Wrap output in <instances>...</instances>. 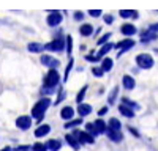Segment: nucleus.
I'll return each mask as SVG.
<instances>
[{
	"label": "nucleus",
	"mask_w": 158,
	"mask_h": 151,
	"mask_svg": "<svg viewBox=\"0 0 158 151\" xmlns=\"http://www.w3.org/2000/svg\"><path fill=\"white\" fill-rule=\"evenodd\" d=\"M60 82V74L57 72V69H49V72L46 74L44 77V82H43V88H41V93L43 95H52L56 93V87L59 85Z\"/></svg>",
	"instance_id": "1"
},
{
	"label": "nucleus",
	"mask_w": 158,
	"mask_h": 151,
	"mask_svg": "<svg viewBox=\"0 0 158 151\" xmlns=\"http://www.w3.org/2000/svg\"><path fill=\"white\" fill-rule=\"evenodd\" d=\"M51 104H52V103H51V99H49V98L40 99L38 103L33 106V109H32V117L36 118L38 121H41V120L44 118V113H46V110L49 109Z\"/></svg>",
	"instance_id": "2"
},
{
	"label": "nucleus",
	"mask_w": 158,
	"mask_h": 151,
	"mask_svg": "<svg viewBox=\"0 0 158 151\" xmlns=\"http://www.w3.org/2000/svg\"><path fill=\"white\" fill-rule=\"evenodd\" d=\"M136 63H138V66L142 68V69H150L153 66V58L149 54H139L136 57Z\"/></svg>",
	"instance_id": "3"
},
{
	"label": "nucleus",
	"mask_w": 158,
	"mask_h": 151,
	"mask_svg": "<svg viewBox=\"0 0 158 151\" xmlns=\"http://www.w3.org/2000/svg\"><path fill=\"white\" fill-rule=\"evenodd\" d=\"M135 46V41L131 40V38H128V40H123V41H118L117 44H114V47L118 50V54H117V57H122L128 49H131Z\"/></svg>",
	"instance_id": "4"
},
{
	"label": "nucleus",
	"mask_w": 158,
	"mask_h": 151,
	"mask_svg": "<svg viewBox=\"0 0 158 151\" xmlns=\"http://www.w3.org/2000/svg\"><path fill=\"white\" fill-rule=\"evenodd\" d=\"M44 49L52 50V52H62V50L65 49V40H63V38H56L54 41L48 43L44 46Z\"/></svg>",
	"instance_id": "5"
},
{
	"label": "nucleus",
	"mask_w": 158,
	"mask_h": 151,
	"mask_svg": "<svg viewBox=\"0 0 158 151\" xmlns=\"http://www.w3.org/2000/svg\"><path fill=\"white\" fill-rule=\"evenodd\" d=\"M73 135L77 138L81 143H94L95 142V138H94V135L92 134H89L87 131L84 132V131H79V129H74V132H73Z\"/></svg>",
	"instance_id": "6"
},
{
	"label": "nucleus",
	"mask_w": 158,
	"mask_h": 151,
	"mask_svg": "<svg viewBox=\"0 0 158 151\" xmlns=\"http://www.w3.org/2000/svg\"><path fill=\"white\" fill-rule=\"evenodd\" d=\"M62 19H63V16H62L60 11H51L49 16H48V25L49 27H57L62 22Z\"/></svg>",
	"instance_id": "7"
},
{
	"label": "nucleus",
	"mask_w": 158,
	"mask_h": 151,
	"mask_svg": "<svg viewBox=\"0 0 158 151\" xmlns=\"http://www.w3.org/2000/svg\"><path fill=\"white\" fill-rule=\"evenodd\" d=\"M16 126L19 129L25 131V129H29L30 126H32V118L29 115H21L19 118H16Z\"/></svg>",
	"instance_id": "8"
},
{
	"label": "nucleus",
	"mask_w": 158,
	"mask_h": 151,
	"mask_svg": "<svg viewBox=\"0 0 158 151\" xmlns=\"http://www.w3.org/2000/svg\"><path fill=\"white\" fill-rule=\"evenodd\" d=\"M41 65L43 66H48L51 69H54V68L57 69V66H60V61L57 58L49 57V55H41Z\"/></svg>",
	"instance_id": "9"
},
{
	"label": "nucleus",
	"mask_w": 158,
	"mask_h": 151,
	"mask_svg": "<svg viewBox=\"0 0 158 151\" xmlns=\"http://www.w3.org/2000/svg\"><path fill=\"white\" fill-rule=\"evenodd\" d=\"M156 38H158L156 32H153V30H150V29L141 32V41H142V43H150V41H155Z\"/></svg>",
	"instance_id": "10"
},
{
	"label": "nucleus",
	"mask_w": 158,
	"mask_h": 151,
	"mask_svg": "<svg viewBox=\"0 0 158 151\" xmlns=\"http://www.w3.org/2000/svg\"><path fill=\"white\" fill-rule=\"evenodd\" d=\"M106 134H108V137L111 138V140H112V142H115V143H120V142L123 140V135H122V132H120V131H115V129L108 128Z\"/></svg>",
	"instance_id": "11"
},
{
	"label": "nucleus",
	"mask_w": 158,
	"mask_h": 151,
	"mask_svg": "<svg viewBox=\"0 0 158 151\" xmlns=\"http://www.w3.org/2000/svg\"><path fill=\"white\" fill-rule=\"evenodd\" d=\"M118 14H120V17H125V19H138L139 17V13L136 10H120L118 11Z\"/></svg>",
	"instance_id": "12"
},
{
	"label": "nucleus",
	"mask_w": 158,
	"mask_h": 151,
	"mask_svg": "<svg viewBox=\"0 0 158 151\" xmlns=\"http://www.w3.org/2000/svg\"><path fill=\"white\" fill-rule=\"evenodd\" d=\"M60 117H62L65 121L73 120V117H74V110H73V107H70V106L63 107V109H62V112H60Z\"/></svg>",
	"instance_id": "13"
},
{
	"label": "nucleus",
	"mask_w": 158,
	"mask_h": 151,
	"mask_svg": "<svg viewBox=\"0 0 158 151\" xmlns=\"http://www.w3.org/2000/svg\"><path fill=\"white\" fill-rule=\"evenodd\" d=\"M77 113H79V117H87L89 113H92V106L90 104H77Z\"/></svg>",
	"instance_id": "14"
},
{
	"label": "nucleus",
	"mask_w": 158,
	"mask_h": 151,
	"mask_svg": "<svg viewBox=\"0 0 158 151\" xmlns=\"http://www.w3.org/2000/svg\"><path fill=\"white\" fill-rule=\"evenodd\" d=\"M120 32H122L123 35H127V36H133V35L138 32V29L135 27L133 24H123L122 29H120Z\"/></svg>",
	"instance_id": "15"
},
{
	"label": "nucleus",
	"mask_w": 158,
	"mask_h": 151,
	"mask_svg": "<svg viewBox=\"0 0 158 151\" xmlns=\"http://www.w3.org/2000/svg\"><path fill=\"white\" fill-rule=\"evenodd\" d=\"M51 132V126L49 124H41V126H38L36 128V131H35V137H44V135H48Z\"/></svg>",
	"instance_id": "16"
},
{
	"label": "nucleus",
	"mask_w": 158,
	"mask_h": 151,
	"mask_svg": "<svg viewBox=\"0 0 158 151\" xmlns=\"http://www.w3.org/2000/svg\"><path fill=\"white\" fill-rule=\"evenodd\" d=\"M118 112H120L123 117H127V118H133L135 117V110L131 107H128V106H125V104L118 106Z\"/></svg>",
	"instance_id": "17"
},
{
	"label": "nucleus",
	"mask_w": 158,
	"mask_h": 151,
	"mask_svg": "<svg viewBox=\"0 0 158 151\" xmlns=\"http://www.w3.org/2000/svg\"><path fill=\"white\" fill-rule=\"evenodd\" d=\"M123 87H125V90H133V88L136 87V82H135V79L131 77V76H128V74H125L123 76Z\"/></svg>",
	"instance_id": "18"
},
{
	"label": "nucleus",
	"mask_w": 158,
	"mask_h": 151,
	"mask_svg": "<svg viewBox=\"0 0 158 151\" xmlns=\"http://www.w3.org/2000/svg\"><path fill=\"white\" fill-rule=\"evenodd\" d=\"M65 140H67V143L70 146H73L74 149H79V146H81V142L77 140V138L73 135V134H67V137H65Z\"/></svg>",
	"instance_id": "19"
},
{
	"label": "nucleus",
	"mask_w": 158,
	"mask_h": 151,
	"mask_svg": "<svg viewBox=\"0 0 158 151\" xmlns=\"http://www.w3.org/2000/svg\"><path fill=\"white\" fill-rule=\"evenodd\" d=\"M60 148H62V142L57 140V138H52V140L48 142V149L51 151H59Z\"/></svg>",
	"instance_id": "20"
},
{
	"label": "nucleus",
	"mask_w": 158,
	"mask_h": 151,
	"mask_svg": "<svg viewBox=\"0 0 158 151\" xmlns=\"http://www.w3.org/2000/svg\"><path fill=\"white\" fill-rule=\"evenodd\" d=\"M79 124H82V117H79V118H76V120L67 121L63 128H65V129H71V128H76V126H79Z\"/></svg>",
	"instance_id": "21"
},
{
	"label": "nucleus",
	"mask_w": 158,
	"mask_h": 151,
	"mask_svg": "<svg viewBox=\"0 0 158 151\" xmlns=\"http://www.w3.org/2000/svg\"><path fill=\"white\" fill-rule=\"evenodd\" d=\"M27 49L30 50V52H33V54H40V52L44 49V46L40 44V43H30V44L27 46Z\"/></svg>",
	"instance_id": "22"
},
{
	"label": "nucleus",
	"mask_w": 158,
	"mask_h": 151,
	"mask_svg": "<svg viewBox=\"0 0 158 151\" xmlns=\"http://www.w3.org/2000/svg\"><path fill=\"white\" fill-rule=\"evenodd\" d=\"M95 128H97L98 134H104V132L108 131V124L104 123L103 120H97V121H95Z\"/></svg>",
	"instance_id": "23"
},
{
	"label": "nucleus",
	"mask_w": 158,
	"mask_h": 151,
	"mask_svg": "<svg viewBox=\"0 0 158 151\" xmlns=\"http://www.w3.org/2000/svg\"><path fill=\"white\" fill-rule=\"evenodd\" d=\"M79 33H81L82 36H90L92 33H94V27L92 25H89V24H84L81 29H79Z\"/></svg>",
	"instance_id": "24"
},
{
	"label": "nucleus",
	"mask_w": 158,
	"mask_h": 151,
	"mask_svg": "<svg viewBox=\"0 0 158 151\" xmlns=\"http://www.w3.org/2000/svg\"><path fill=\"white\" fill-rule=\"evenodd\" d=\"M114 47V44H111V43H106V44H103V47H101V50L98 52V55H97V58L100 60V58H103L104 57V54H108L109 50Z\"/></svg>",
	"instance_id": "25"
},
{
	"label": "nucleus",
	"mask_w": 158,
	"mask_h": 151,
	"mask_svg": "<svg viewBox=\"0 0 158 151\" xmlns=\"http://www.w3.org/2000/svg\"><path fill=\"white\" fill-rule=\"evenodd\" d=\"M112 63H114V61H112L111 58H108V57L104 58V60L101 61V68H103V71H104V72L111 71V69H112Z\"/></svg>",
	"instance_id": "26"
},
{
	"label": "nucleus",
	"mask_w": 158,
	"mask_h": 151,
	"mask_svg": "<svg viewBox=\"0 0 158 151\" xmlns=\"http://www.w3.org/2000/svg\"><path fill=\"white\" fill-rule=\"evenodd\" d=\"M108 128L115 129V131H120V128H122V123L118 121L117 118H111V120H109V123H108Z\"/></svg>",
	"instance_id": "27"
},
{
	"label": "nucleus",
	"mask_w": 158,
	"mask_h": 151,
	"mask_svg": "<svg viewBox=\"0 0 158 151\" xmlns=\"http://www.w3.org/2000/svg\"><path fill=\"white\" fill-rule=\"evenodd\" d=\"M85 131L89 132V134H92V135H98V131H97V128H95V123H87L85 124Z\"/></svg>",
	"instance_id": "28"
},
{
	"label": "nucleus",
	"mask_w": 158,
	"mask_h": 151,
	"mask_svg": "<svg viewBox=\"0 0 158 151\" xmlns=\"http://www.w3.org/2000/svg\"><path fill=\"white\" fill-rule=\"evenodd\" d=\"M87 88H89L87 85L82 87V88H81V91L77 93V96H76V103H77V104H81V103H82V99H84V96H85V93H87Z\"/></svg>",
	"instance_id": "29"
},
{
	"label": "nucleus",
	"mask_w": 158,
	"mask_h": 151,
	"mask_svg": "<svg viewBox=\"0 0 158 151\" xmlns=\"http://www.w3.org/2000/svg\"><path fill=\"white\" fill-rule=\"evenodd\" d=\"M117 95H118V87H114L112 91H111V95H109V98H108V103H109V104H114V103H115Z\"/></svg>",
	"instance_id": "30"
},
{
	"label": "nucleus",
	"mask_w": 158,
	"mask_h": 151,
	"mask_svg": "<svg viewBox=\"0 0 158 151\" xmlns=\"http://www.w3.org/2000/svg\"><path fill=\"white\" fill-rule=\"evenodd\" d=\"M122 103H123L125 106L131 107V109H133V110H138V109H139V106H138L136 103H133V101H130L128 98H123V99H122Z\"/></svg>",
	"instance_id": "31"
},
{
	"label": "nucleus",
	"mask_w": 158,
	"mask_h": 151,
	"mask_svg": "<svg viewBox=\"0 0 158 151\" xmlns=\"http://www.w3.org/2000/svg\"><path fill=\"white\" fill-rule=\"evenodd\" d=\"M73 65H74V60L71 58V60H70V63H68V66H67V69H65V74H63V77H65L63 80H65V82H67V80H68V76H70V71H71V68H73Z\"/></svg>",
	"instance_id": "32"
},
{
	"label": "nucleus",
	"mask_w": 158,
	"mask_h": 151,
	"mask_svg": "<svg viewBox=\"0 0 158 151\" xmlns=\"http://www.w3.org/2000/svg\"><path fill=\"white\" fill-rule=\"evenodd\" d=\"M32 149L33 151H48V145H44V143H35L32 146Z\"/></svg>",
	"instance_id": "33"
},
{
	"label": "nucleus",
	"mask_w": 158,
	"mask_h": 151,
	"mask_svg": "<svg viewBox=\"0 0 158 151\" xmlns=\"http://www.w3.org/2000/svg\"><path fill=\"white\" fill-rule=\"evenodd\" d=\"M109 38H111V33H106L104 36H101V38H100V40H98L97 43H98L100 46H103V44H106V43H108V40H109Z\"/></svg>",
	"instance_id": "34"
},
{
	"label": "nucleus",
	"mask_w": 158,
	"mask_h": 151,
	"mask_svg": "<svg viewBox=\"0 0 158 151\" xmlns=\"http://www.w3.org/2000/svg\"><path fill=\"white\" fill-rule=\"evenodd\" d=\"M65 96H67V91H63V90H60V93H59V98H57V101H56V103H54V106H56V104H60L62 101L65 99Z\"/></svg>",
	"instance_id": "35"
},
{
	"label": "nucleus",
	"mask_w": 158,
	"mask_h": 151,
	"mask_svg": "<svg viewBox=\"0 0 158 151\" xmlns=\"http://www.w3.org/2000/svg\"><path fill=\"white\" fill-rule=\"evenodd\" d=\"M89 14L92 17H98V16H101V10H89Z\"/></svg>",
	"instance_id": "36"
},
{
	"label": "nucleus",
	"mask_w": 158,
	"mask_h": 151,
	"mask_svg": "<svg viewBox=\"0 0 158 151\" xmlns=\"http://www.w3.org/2000/svg\"><path fill=\"white\" fill-rule=\"evenodd\" d=\"M94 74L97 76V77H101V76L104 74V71H103L101 66H100V68H94Z\"/></svg>",
	"instance_id": "37"
},
{
	"label": "nucleus",
	"mask_w": 158,
	"mask_h": 151,
	"mask_svg": "<svg viewBox=\"0 0 158 151\" xmlns=\"http://www.w3.org/2000/svg\"><path fill=\"white\" fill-rule=\"evenodd\" d=\"M84 19V13L82 11H76L74 13V21H82Z\"/></svg>",
	"instance_id": "38"
},
{
	"label": "nucleus",
	"mask_w": 158,
	"mask_h": 151,
	"mask_svg": "<svg viewBox=\"0 0 158 151\" xmlns=\"http://www.w3.org/2000/svg\"><path fill=\"white\" fill-rule=\"evenodd\" d=\"M67 46H68V54H71V46H73V40H71V36H70V35L67 36Z\"/></svg>",
	"instance_id": "39"
},
{
	"label": "nucleus",
	"mask_w": 158,
	"mask_h": 151,
	"mask_svg": "<svg viewBox=\"0 0 158 151\" xmlns=\"http://www.w3.org/2000/svg\"><path fill=\"white\" fill-rule=\"evenodd\" d=\"M104 22H106V24H112L114 22V17L111 14H106V16H104Z\"/></svg>",
	"instance_id": "40"
},
{
	"label": "nucleus",
	"mask_w": 158,
	"mask_h": 151,
	"mask_svg": "<svg viewBox=\"0 0 158 151\" xmlns=\"http://www.w3.org/2000/svg\"><path fill=\"white\" fill-rule=\"evenodd\" d=\"M106 113H108V107H101V109L98 110V115H100V117L106 115Z\"/></svg>",
	"instance_id": "41"
},
{
	"label": "nucleus",
	"mask_w": 158,
	"mask_h": 151,
	"mask_svg": "<svg viewBox=\"0 0 158 151\" xmlns=\"http://www.w3.org/2000/svg\"><path fill=\"white\" fill-rule=\"evenodd\" d=\"M128 129H130V132H131V134H133L135 137H139V132H138V131H136L135 128H128Z\"/></svg>",
	"instance_id": "42"
},
{
	"label": "nucleus",
	"mask_w": 158,
	"mask_h": 151,
	"mask_svg": "<svg viewBox=\"0 0 158 151\" xmlns=\"http://www.w3.org/2000/svg\"><path fill=\"white\" fill-rule=\"evenodd\" d=\"M149 29H150V30H153V32H156V33H158V24H152V25H150V27H149Z\"/></svg>",
	"instance_id": "43"
},
{
	"label": "nucleus",
	"mask_w": 158,
	"mask_h": 151,
	"mask_svg": "<svg viewBox=\"0 0 158 151\" xmlns=\"http://www.w3.org/2000/svg\"><path fill=\"white\" fill-rule=\"evenodd\" d=\"M0 151H11V148H10V146H5L3 149H0Z\"/></svg>",
	"instance_id": "44"
},
{
	"label": "nucleus",
	"mask_w": 158,
	"mask_h": 151,
	"mask_svg": "<svg viewBox=\"0 0 158 151\" xmlns=\"http://www.w3.org/2000/svg\"><path fill=\"white\" fill-rule=\"evenodd\" d=\"M16 151H19V149H16Z\"/></svg>",
	"instance_id": "45"
}]
</instances>
